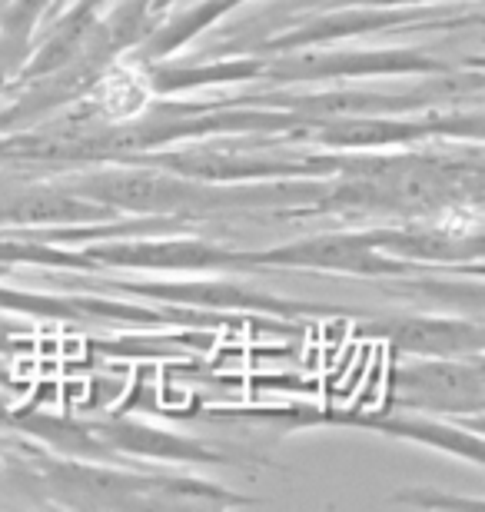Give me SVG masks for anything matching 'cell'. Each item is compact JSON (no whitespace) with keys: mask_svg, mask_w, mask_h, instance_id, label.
<instances>
[{"mask_svg":"<svg viewBox=\"0 0 485 512\" xmlns=\"http://www.w3.org/2000/svg\"><path fill=\"white\" fill-rule=\"evenodd\" d=\"M266 70L263 54L236 50V54H203L193 60H157L143 64V77L153 97H183L196 90H233L260 84Z\"/></svg>","mask_w":485,"mask_h":512,"instance_id":"8fae6325","label":"cell"},{"mask_svg":"<svg viewBox=\"0 0 485 512\" xmlns=\"http://www.w3.org/2000/svg\"><path fill=\"white\" fill-rule=\"evenodd\" d=\"M210 416H233L250 419V423L280 426L286 433L296 429H366V433L402 439L416 443L436 453L466 459L476 469L485 466V443H482V419H446L429 413H412V409H379V413H356V409H326V406H283V409H230V413H210Z\"/></svg>","mask_w":485,"mask_h":512,"instance_id":"3957f363","label":"cell"},{"mask_svg":"<svg viewBox=\"0 0 485 512\" xmlns=\"http://www.w3.org/2000/svg\"><path fill=\"white\" fill-rule=\"evenodd\" d=\"M183 4H190V0H150V10H153V17H163V14H170L173 7H183Z\"/></svg>","mask_w":485,"mask_h":512,"instance_id":"5bb4252c","label":"cell"},{"mask_svg":"<svg viewBox=\"0 0 485 512\" xmlns=\"http://www.w3.org/2000/svg\"><path fill=\"white\" fill-rule=\"evenodd\" d=\"M30 476L67 509H170V506H253L260 499L190 476L137 473V469L97 466L77 456H30Z\"/></svg>","mask_w":485,"mask_h":512,"instance_id":"6da1fadb","label":"cell"},{"mask_svg":"<svg viewBox=\"0 0 485 512\" xmlns=\"http://www.w3.org/2000/svg\"><path fill=\"white\" fill-rule=\"evenodd\" d=\"M392 503H406V506H419V509H446V512H459V509H482L479 496H456V493H439V489L429 486H412V489H399L392 493Z\"/></svg>","mask_w":485,"mask_h":512,"instance_id":"4fadbf2b","label":"cell"},{"mask_svg":"<svg viewBox=\"0 0 485 512\" xmlns=\"http://www.w3.org/2000/svg\"><path fill=\"white\" fill-rule=\"evenodd\" d=\"M103 449L117 459V456H140V459H157V463H190V466H243L236 463L233 453L216 449L203 439L187 436V433H173V429L143 423V419H100L90 423Z\"/></svg>","mask_w":485,"mask_h":512,"instance_id":"30bf717a","label":"cell"},{"mask_svg":"<svg viewBox=\"0 0 485 512\" xmlns=\"http://www.w3.org/2000/svg\"><path fill=\"white\" fill-rule=\"evenodd\" d=\"M359 333L386 343L392 353L406 356H476L485 353L482 316L396 310L359 323Z\"/></svg>","mask_w":485,"mask_h":512,"instance_id":"9c48e42d","label":"cell"},{"mask_svg":"<svg viewBox=\"0 0 485 512\" xmlns=\"http://www.w3.org/2000/svg\"><path fill=\"white\" fill-rule=\"evenodd\" d=\"M84 290L133 296L160 306H187V310L203 313H260V316H280V320H303V316H326L339 313L333 306H319L309 300H293V296L266 293L260 286L226 280V273L203 276V280H77Z\"/></svg>","mask_w":485,"mask_h":512,"instance_id":"5b68a950","label":"cell"},{"mask_svg":"<svg viewBox=\"0 0 485 512\" xmlns=\"http://www.w3.org/2000/svg\"><path fill=\"white\" fill-rule=\"evenodd\" d=\"M266 70L260 84L266 87H296V84H363V80L389 77H439L452 74L462 64L442 60L419 47H356L326 44V47H299L283 54H263Z\"/></svg>","mask_w":485,"mask_h":512,"instance_id":"277c9868","label":"cell"},{"mask_svg":"<svg viewBox=\"0 0 485 512\" xmlns=\"http://www.w3.org/2000/svg\"><path fill=\"white\" fill-rule=\"evenodd\" d=\"M482 7L479 4H422V7H323L306 14L283 17L280 24L260 27L236 44L213 47L210 54H283L299 47H326L349 44L373 34H449V30L472 27L479 30Z\"/></svg>","mask_w":485,"mask_h":512,"instance_id":"7a4b0ae2","label":"cell"},{"mask_svg":"<svg viewBox=\"0 0 485 512\" xmlns=\"http://www.w3.org/2000/svg\"><path fill=\"white\" fill-rule=\"evenodd\" d=\"M422 4H482V0H283L276 14L293 17L323 7H422Z\"/></svg>","mask_w":485,"mask_h":512,"instance_id":"7c38bea8","label":"cell"},{"mask_svg":"<svg viewBox=\"0 0 485 512\" xmlns=\"http://www.w3.org/2000/svg\"><path fill=\"white\" fill-rule=\"evenodd\" d=\"M386 406L412 413L469 419L485 406V353L476 356H402L389 366Z\"/></svg>","mask_w":485,"mask_h":512,"instance_id":"52a82bcc","label":"cell"},{"mask_svg":"<svg viewBox=\"0 0 485 512\" xmlns=\"http://www.w3.org/2000/svg\"><path fill=\"white\" fill-rule=\"evenodd\" d=\"M256 273L263 270H303V273H346L363 280H392V276H412L436 266H419L386 256L373 243L366 227H339L329 233H313L303 240H286L276 247H253Z\"/></svg>","mask_w":485,"mask_h":512,"instance_id":"ba28073f","label":"cell"},{"mask_svg":"<svg viewBox=\"0 0 485 512\" xmlns=\"http://www.w3.org/2000/svg\"><path fill=\"white\" fill-rule=\"evenodd\" d=\"M80 253L97 266L110 270H153V273H256L253 247H230L200 237L177 233H130V237H103L77 243Z\"/></svg>","mask_w":485,"mask_h":512,"instance_id":"8992f818","label":"cell"}]
</instances>
